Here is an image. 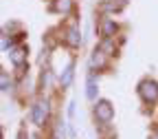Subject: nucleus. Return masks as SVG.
Masks as SVG:
<instances>
[{
    "mask_svg": "<svg viewBox=\"0 0 158 139\" xmlns=\"http://www.w3.org/2000/svg\"><path fill=\"white\" fill-rule=\"evenodd\" d=\"M88 97H90V99L97 97V86H94V77H92V75H90V79H88Z\"/></svg>",
    "mask_w": 158,
    "mask_h": 139,
    "instance_id": "10",
    "label": "nucleus"
},
{
    "mask_svg": "<svg viewBox=\"0 0 158 139\" xmlns=\"http://www.w3.org/2000/svg\"><path fill=\"white\" fill-rule=\"evenodd\" d=\"M70 82H73V62L66 66V73L62 75V86H68Z\"/></svg>",
    "mask_w": 158,
    "mask_h": 139,
    "instance_id": "9",
    "label": "nucleus"
},
{
    "mask_svg": "<svg viewBox=\"0 0 158 139\" xmlns=\"http://www.w3.org/2000/svg\"><path fill=\"white\" fill-rule=\"evenodd\" d=\"M94 115H97V119L101 124H108L114 117V108H112V104L108 102V99H99L97 106H94Z\"/></svg>",
    "mask_w": 158,
    "mask_h": 139,
    "instance_id": "3",
    "label": "nucleus"
},
{
    "mask_svg": "<svg viewBox=\"0 0 158 139\" xmlns=\"http://www.w3.org/2000/svg\"><path fill=\"white\" fill-rule=\"evenodd\" d=\"M116 31H118V25L114 20H110V18L101 20V35L103 38H112V35H116Z\"/></svg>",
    "mask_w": 158,
    "mask_h": 139,
    "instance_id": "6",
    "label": "nucleus"
},
{
    "mask_svg": "<svg viewBox=\"0 0 158 139\" xmlns=\"http://www.w3.org/2000/svg\"><path fill=\"white\" fill-rule=\"evenodd\" d=\"M24 53H27V49H24V47L13 49V51L9 53V55H11V62H13V64H18V66H24V60H27V55H24Z\"/></svg>",
    "mask_w": 158,
    "mask_h": 139,
    "instance_id": "8",
    "label": "nucleus"
},
{
    "mask_svg": "<svg viewBox=\"0 0 158 139\" xmlns=\"http://www.w3.org/2000/svg\"><path fill=\"white\" fill-rule=\"evenodd\" d=\"M64 42H66L70 49H77L79 44H81V35H79L77 25H70V27L64 31Z\"/></svg>",
    "mask_w": 158,
    "mask_h": 139,
    "instance_id": "5",
    "label": "nucleus"
},
{
    "mask_svg": "<svg viewBox=\"0 0 158 139\" xmlns=\"http://www.w3.org/2000/svg\"><path fill=\"white\" fill-rule=\"evenodd\" d=\"M138 95H141L145 104H156L158 102V84L154 79H143L138 84Z\"/></svg>",
    "mask_w": 158,
    "mask_h": 139,
    "instance_id": "1",
    "label": "nucleus"
},
{
    "mask_svg": "<svg viewBox=\"0 0 158 139\" xmlns=\"http://www.w3.org/2000/svg\"><path fill=\"white\" fill-rule=\"evenodd\" d=\"M31 119L35 126H44L46 119H48V102L46 99H37L31 108Z\"/></svg>",
    "mask_w": 158,
    "mask_h": 139,
    "instance_id": "2",
    "label": "nucleus"
},
{
    "mask_svg": "<svg viewBox=\"0 0 158 139\" xmlns=\"http://www.w3.org/2000/svg\"><path fill=\"white\" fill-rule=\"evenodd\" d=\"M53 9H55L57 13L68 16V13L75 9V0H55V2H53Z\"/></svg>",
    "mask_w": 158,
    "mask_h": 139,
    "instance_id": "7",
    "label": "nucleus"
},
{
    "mask_svg": "<svg viewBox=\"0 0 158 139\" xmlns=\"http://www.w3.org/2000/svg\"><path fill=\"white\" fill-rule=\"evenodd\" d=\"M152 139H158V132H156V135H154V137H152Z\"/></svg>",
    "mask_w": 158,
    "mask_h": 139,
    "instance_id": "11",
    "label": "nucleus"
},
{
    "mask_svg": "<svg viewBox=\"0 0 158 139\" xmlns=\"http://www.w3.org/2000/svg\"><path fill=\"white\" fill-rule=\"evenodd\" d=\"M0 139H2V137H0Z\"/></svg>",
    "mask_w": 158,
    "mask_h": 139,
    "instance_id": "12",
    "label": "nucleus"
},
{
    "mask_svg": "<svg viewBox=\"0 0 158 139\" xmlns=\"http://www.w3.org/2000/svg\"><path fill=\"white\" fill-rule=\"evenodd\" d=\"M108 53L101 49V47H97L94 49V53H92V57H90V69L92 71H101V69H106L108 66Z\"/></svg>",
    "mask_w": 158,
    "mask_h": 139,
    "instance_id": "4",
    "label": "nucleus"
}]
</instances>
